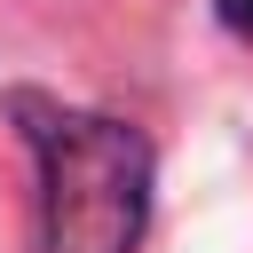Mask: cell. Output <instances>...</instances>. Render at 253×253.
Segmentation results:
<instances>
[{"label":"cell","instance_id":"obj_2","mask_svg":"<svg viewBox=\"0 0 253 253\" xmlns=\"http://www.w3.org/2000/svg\"><path fill=\"white\" fill-rule=\"evenodd\" d=\"M213 16H221L229 32H245V40H253V0H213Z\"/></svg>","mask_w":253,"mask_h":253},{"label":"cell","instance_id":"obj_1","mask_svg":"<svg viewBox=\"0 0 253 253\" xmlns=\"http://www.w3.org/2000/svg\"><path fill=\"white\" fill-rule=\"evenodd\" d=\"M8 119L40 166L32 229L40 253H134L150 229V142L111 111H79L55 95H8Z\"/></svg>","mask_w":253,"mask_h":253}]
</instances>
